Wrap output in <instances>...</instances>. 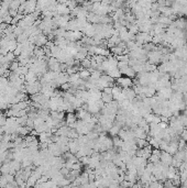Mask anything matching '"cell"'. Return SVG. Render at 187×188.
<instances>
[{"instance_id":"1","label":"cell","mask_w":187,"mask_h":188,"mask_svg":"<svg viewBox=\"0 0 187 188\" xmlns=\"http://www.w3.org/2000/svg\"><path fill=\"white\" fill-rule=\"evenodd\" d=\"M24 86H25V91L31 96L41 93V88H42V84H41L40 81H35V83H32V84H25Z\"/></svg>"},{"instance_id":"2","label":"cell","mask_w":187,"mask_h":188,"mask_svg":"<svg viewBox=\"0 0 187 188\" xmlns=\"http://www.w3.org/2000/svg\"><path fill=\"white\" fill-rule=\"evenodd\" d=\"M117 85H119V87H121L122 89L131 88L133 87V80L129 77H120L117 79Z\"/></svg>"},{"instance_id":"3","label":"cell","mask_w":187,"mask_h":188,"mask_svg":"<svg viewBox=\"0 0 187 188\" xmlns=\"http://www.w3.org/2000/svg\"><path fill=\"white\" fill-rule=\"evenodd\" d=\"M160 162H161L162 164H164V165H166V166H171L172 165V162H173V155L168 154L167 152L162 151V152H161V158H160Z\"/></svg>"},{"instance_id":"4","label":"cell","mask_w":187,"mask_h":188,"mask_svg":"<svg viewBox=\"0 0 187 188\" xmlns=\"http://www.w3.org/2000/svg\"><path fill=\"white\" fill-rule=\"evenodd\" d=\"M79 148H81V145H79L78 141H77V139L76 140H71L69 143V151L71 152L72 154H74V155H76L77 154V152L79 151Z\"/></svg>"},{"instance_id":"5","label":"cell","mask_w":187,"mask_h":188,"mask_svg":"<svg viewBox=\"0 0 187 188\" xmlns=\"http://www.w3.org/2000/svg\"><path fill=\"white\" fill-rule=\"evenodd\" d=\"M55 12H56V15H67L69 12H71V10H69V8L66 7L64 3H58V5L56 6Z\"/></svg>"},{"instance_id":"6","label":"cell","mask_w":187,"mask_h":188,"mask_svg":"<svg viewBox=\"0 0 187 188\" xmlns=\"http://www.w3.org/2000/svg\"><path fill=\"white\" fill-rule=\"evenodd\" d=\"M36 5H38L36 1H28V2H25L24 13H27V15H31V13H33L36 10Z\"/></svg>"},{"instance_id":"7","label":"cell","mask_w":187,"mask_h":188,"mask_svg":"<svg viewBox=\"0 0 187 188\" xmlns=\"http://www.w3.org/2000/svg\"><path fill=\"white\" fill-rule=\"evenodd\" d=\"M120 73L121 75H124V77H129V78H134L135 77V72L133 70V68L130 67V66H127V67L120 69Z\"/></svg>"},{"instance_id":"8","label":"cell","mask_w":187,"mask_h":188,"mask_svg":"<svg viewBox=\"0 0 187 188\" xmlns=\"http://www.w3.org/2000/svg\"><path fill=\"white\" fill-rule=\"evenodd\" d=\"M48 36L41 33V34H39L38 36H36V39H35V43H34V44H36V46H38V48H40V46H44V45H46V44H48Z\"/></svg>"},{"instance_id":"9","label":"cell","mask_w":187,"mask_h":188,"mask_svg":"<svg viewBox=\"0 0 187 188\" xmlns=\"http://www.w3.org/2000/svg\"><path fill=\"white\" fill-rule=\"evenodd\" d=\"M106 75L110 76V77L114 79V78H120V76H121V73H120V70H119V68H112V69H109L108 72H106Z\"/></svg>"},{"instance_id":"10","label":"cell","mask_w":187,"mask_h":188,"mask_svg":"<svg viewBox=\"0 0 187 188\" xmlns=\"http://www.w3.org/2000/svg\"><path fill=\"white\" fill-rule=\"evenodd\" d=\"M120 130H121V128H120V127H119L118 124L114 123L112 128L108 131V132H109V136H112V138H114V136H118V134H119V132H120Z\"/></svg>"},{"instance_id":"11","label":"cell","mask_w":187,"mask_h":188,"mask_svg":"<svg viewBox=\"0 0 187 188\" xmlns=\"http://www.w3.org/2000/svg\"><path fill=\"white\" fill-rule=\"evenodd\" d=\"M76 121H77V118H76L75 113H67V115H66V123H67V127L73 125Z\"/></svg>"},{"instance_id":"12","label":"cell","mask_w":187,"mask_h":188,"mask_svg":"<svg viewBox=\"0 0 187 188\" xmlns=\"http://www.w3.org/2000/svg\"><path fill=\"white\" fill-rule=\"evenodd\" d=\"M101 100L105 105H108L114 100V97H112V95H107L105 93H101Z\"/></svg>"},{"instance_id":"13","label":"cell","mask_w":187,"mask_h":188,"mask_svg":"<svg viewBox=\"0 0 187 188\" xmlns=\"http://www.w3.org/2000/svg\"><path fill=\"white\" fill-rule=\"evenodd\" d=\"M78 75H79V77H81V79L88 80L89 78H90V72H89L88 69H81V70H79Z\"/></svg>"},{"instance_id":"14","label":"cell","mask_w":187,"mask_h":188,"mask_svg":"<svg viewBox=\"0 0 187 188\" xmlns=\"http://www.w3.org/2000/svg\"><path fill=\"white\" fill-rule=\"evenodd\" d=\"M81 66L85 68V69H90L91 68V58L86 57L85 60H83L81 62Z\"/></svg>"},{"instance_id":"15","label":"cell","mask_w":187,"mask_h":188,"mask_svg":"<svg viewBox=\"0 0 187 188\" xmlns=\"http://www.w3.org/2000/svg\"><path fill=\"white\" fill-rule=\"evenodd\" d=\"M112 143H114V148H118V150H120V148H121V146H122V144H123V141L119 138V136H114V138L112 139Z\"/></svg>"},{"instance_id":"16","label":"cell","mask_w":187,"mask_h":188,"mask_svg":"<svg viewBox=\"0 0 187 188\" xmlns=\"http://www.w3.org/2000/svg\"><path fill=\"white\" fill-rule=\"evenodd\" d=\"M21 3L22 2H20V1H12V2L10 3V9L11 10L18 11L19 8H20V6H21Z\"/></svg>"},{"instance_id":"17","label":"cell","mask_w":187,"mask_h":188,"mask_svg":"<svg viewBox=\"0 0 187 188\" xmlns=\"http://www.w3.org/2000/svg\"><path fill=\"white\" fill-rule=\"evenodd\" d=\"M102 93L107 94V95H112V87H107V88H105L104 90H102Z\"/></svg>"},{"instance_id":"18","label":"cell","mask_w":187,"mask_h":188,"mask_svg":"<svg viewBox=\"0 0 187 188\" xmlns=\"http://www.w3.org/2000/svg\"><path fill=\"white\" fill-rule=\"evenodd\" d=\"M183 186H185V187H187V179L184 182V183H183Z\"/></svg>"},{"instance_id":"19","label":"cell","mask_w":187,"mask_h":188,"mask_svg":"<svg viewBox=\"0 0 187 188\" xmlns=\"http://www.w3.org/2000/svg\"><path fill=\"white\" fill-rule=\"evenodd\" d=\"M182 188H187V187H185V186H182Z\"/></svg>"}]
</instances>
